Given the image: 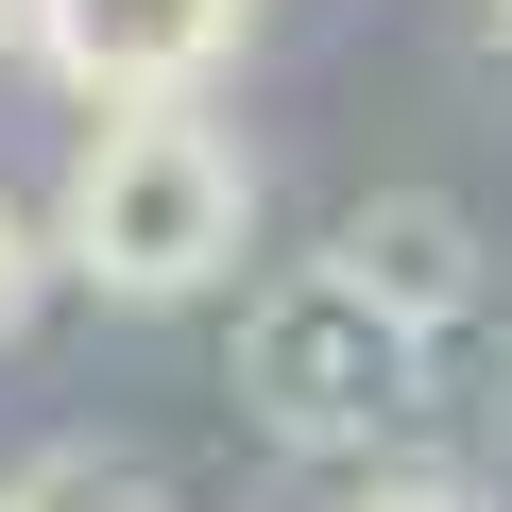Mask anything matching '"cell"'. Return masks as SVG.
Here are the masks:
<instances>
[{"mask_svg": "<svg viewBox=\"0 0 512 512\" xmlns=\"http://www.w3.org/2000/svg\"><path fill=\"white\" fill-rule=\"evenodd\" d=\"M256 222V171L205 103H137V120H86L69 188H52V256L120 308H188Z\"/></svg>", "mask_w": 512, "mask_h": 512, "instance_id": "cell-1", "label": "cell"}, {"mask_svg": "<svg viewBox=\"0 0 512 512\" xmlns=\"http://www.w3.org/2000/svg\"><path fill=\"white\" fill-rule=\"evenodd\" d=\"M239 410L274 444H308V461H376L427 410V342L342 274V256H308V274H274L239 308Z\"/></svg>", "mask_w": 512, "mask_h": 512, "instance_id": "cell-2", "label": "cell"}, {"mask_svg": "<svg viewBox=\"0 0 512 512\" xmlns=\"http://www.w3.org/2000/svg\"><path fill=\"white\" fill-rule=\"evenodd\" d=\"M239 18H256V0H18V52L86 120H137V103H188L239 52Z\"/></svg>", "mask_w": 512, "mask_h": 512, "instance_id": "cell-3", "label": "cell"}, {"mask_svg": "<svg viewBox=\"0 0 512 512\" xmlns=\"http://www.w3.org/2000/svg\"><path fill=\"white\" fill-rule=\"evenodd\" d=\"M325 256H342V274H359V291H376L410 342H444V325L478 308V222H461L444 188H376V205H359Z\"/></svg>", "mask_w": 512, "mask_h": 512, "instance_id": "cell-4", "label": "cell"}, {"mask_svg": "<svg viewBox=\"0 0 512 512\" xmlns=\"http://www.w3.org/2000/svg\"><path fill=\"white\" fill-rule=\"evenodd\" d=\"M0 512H188L137 444H52V461H18L0 478Z\"/></svg>", "mask_w": 512, "mask_h": 512, "instance_id": "cell-5", "label": "cell"}, {"mask_svg": "<svg viewBox=\"0 0 512 512\" xmlns=\"http://www.w3.org/2000/svg\"><path fill=\"white\" fill-rule=\"evenodd\" d=\"M35 291H52V239H35V205H0V342L35 325Z\"/></svg>", "mask_w": 512, "mask_h": 512, "instance_id": "cell-6", "label": "cell"}, {"mask_svg": "<svg viewBox=\"0 0 512 512\" xmlns=\"http://www.w3.org/2000/svg\"><path fill=\"white\" fill-rule=\"evenodd\" d=\"M342 512H478V495H461V478H444V461H376V478H359V495H342Z\"/></svg>", "mask_w": 512, "mask_h": 512, "instance_id": "cell-7", "label": "cell"}, {"mask_svg": "<svg viewBox=\"0 0 512 512\" xmlns=\"http://www.w3.org/2000/svg\"><path fill=\"white\" fill-rule=\"evenodd\" d=\"M0 35H18V0H0Z\"/></svg>", "mask_w": 512, "mask_h": 512, "instance_id": "cell-8", "label": "cell"}, {"mask_svg": "<svg viewBox=\"0 0 512 512\" xmlns=\"http://www.w3.org/2000/svg\"><path fill=\"white\" fill-rule=\"evenodd\" d=\"M478 18H512V0H478Z\"/></svg>", "mask_w": 512, "mask_h": 512, "instance_id": "cell-9", "label": "cell"}]
</instances>
